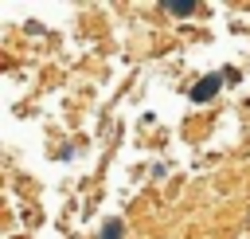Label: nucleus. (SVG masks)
<instances>
[{"label": "nucleus", "instance_id": "nucleus-1", "mask_svg": "<svg viewBox=\"0 0 250 239\" xmlns=\"http://www.w3.org/2000/svg\"><path fill=\"white\" fill-rule=\"evenodd\" d=\"M215 90H219V74H207V78H199V86L191 90V102H207Z\"/></svg>", "mask_w": 250, "mask_h": 239}, {"label": "nucleus", "instance_id": "nucleus-2", "mask_svg": "<svg viewBox=\"0 0 250 239\" xmlns=\"http://www.w3.org/2000/svg\"><path fill=\"white\" fill-rule=\"evenodd\" d=\"M164 8H168L172 16H191V12H195V4H191V0H168Z\"/></svg>", "mask_w": 250, "mask_h": 239}, {"label": "nucleus", "instance_id": "nucleus-3", "mask_svg": "<svg viewBox=\"0 0 250 239\" xmlns=\"http://www.w3.org/2000/svg\"><path fill=\"white\" fill-rule=\"evenodd\" d=\"M121 231H125L121 219H105V223H102V239H121Z\"/></svg>", "mask_w": 250, "mask_h": 239}]
</instances>
